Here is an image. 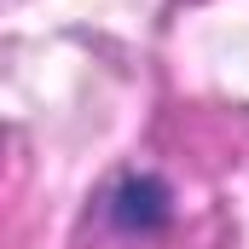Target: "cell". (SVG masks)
<instances>
[{
    "label": "cell",
    "instance_id": "cell-1",
    "mask_svg": "<svg viewBox=\"0 0 249 249\" xmlns=\"http://www.w3.org/2000/svg\"><path fill=\"white\" fill-rule=\"evenodd\" d=\"M105 220L116 232H157L174 220V191L162 174H122L105 191Z\"/></svg>",
    "mask_w": 249,
    "mask_h": 249
}]
</instances>
